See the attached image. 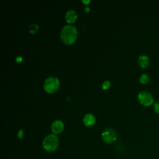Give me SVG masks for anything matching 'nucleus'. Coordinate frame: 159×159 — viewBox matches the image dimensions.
Instances as JSON below:
<instances>
[{"mask_svg":"<svg viewBox=\"0 0 159 159\" xmlns=\"http://www.w3.org/2000/svg\"><path fill=\"white\" fill-rule=\"evenodd\" d=\"M60 86V81L56 77L49 76L44 81L43 88L49 93L55 92Z\"/></svg>","mask_w":159,"mask_h":159,"instance_id":"3","label":"nucleus"},{"mask_svg":"<svg viewBox=\"0 0 159 159\" xmlns=\"http://www.w3.org/2000/svg\"><path fill=\"white\" fill-rule=\"evenodd\" d=\"M82 1H83V2L84 4H86V5H87L88 3L90 2V1H89V0H83Z\"/></svg>","mask_w":159,"mask_h":159,"instance_id":"16","label":"nucleus"},{"mask_svg":"<svg viewBox=\"0 0 159 159\" xmlns=\"http://www.w3.org/2000/svg\"><path fill=\"white\" fill-rule=\"evenodd\" d=\"M23 135H24V132H23V130H22V129H20L19 130V131L18 132V137L19 138H20V139H21V138H22V137H23Z\"/></svg>","mask_w":159,"mask_h":159,"instance_id":"14","label":"nucleus"},{"mask_svg":"<svg viewBox=\"0 0 159 159\" xmlns=\"http://www.w3.org/2000/svg\"><path fill=\"white\" fill-rule=\"evenodd\" d=\"M137 63L140 67L143 68H146L150 64V58L146 55H140L137 58Z\"/></svg>","mask_w":159,"mask_h":159,"instance_id":"7","label":"nucleus"},{"mask_svg":"<svg viewBox=\"0 0 159 159\" xmlns=\"http://www.w3.org/2000/svg\"><path fill=\"white\" fill-rule=\"evenodd\" d=\"M77 18L76 12L73 9H70L65 14V19L68 23L74 22Z\"/></svg>","mask_w":159,"mask_h":159,"instance_id":"8","label":"nucleus"},{"mask_svg":"<svg viewBox=\"0 0 159 159\" xmlns=\"http://www.w3.org/2000/svg\"><path fill=\"white\" fill-rule=\"evenodd\" d=\"M77 35L76 28L71 25H64L60 32V37L62 41L67 45L73 43L76 40Z\"/></svg>","mask_w":159,"mask_h":159,"instance_id":"1","label":"nucleus"},{"mask_svg":"<svg viewBox=\"0 0 159 159\" xmlns=\"http://www.w3.org/2000/svg\"><path fill=\"white\" fill-rule=\"evenodd\" d=\"M110 86V82L107 80L106 81H104L103 83H102V87L104 89H107Z\"/></svg>","mask_w":159,"mask_h":159,"instance_id":"12","label":"nucleus"},{"mask_svg":"<svg viewBox=\"0 0 159 159\" xmlns=\"http://www.w3.org/2000/svg\"><path fill=\"white\" fill-rule=\"evenodd\" d=\"M149 76L147 74H142L139 78V81L142 84H147L149 81Z\"/></svg>","mask_w":159,"mask_h":159,"instance_id":"10","label":"nucleus"},{"mask_svg":"<svg viewBox=\"0 0 159 159\" xmlns=\"http://www.w3.org/2000/svg\"><path fill=\"white\" fill-rule=\"evenodd\" d=\"M153 109H154L155 112L157 114H159V102H157L154 103Z\"/></svg>","mask_w":159,"mask_h":159,"instance_id":"13","label":"nucleus"},{"mask_svg":"<svg viewBox=\"0 0 159 159\" xmlns=\"http://www.w3.org/2000/svg\"><path fill=\"white\" fill-rule=\"evenodd\" d=\"M39 29V25L37 24H32L30 25L29 27V32L31 33H35Z\"/></svg>","mask_w":159,"mask_h":159,"instance_id":"11","label":"nucleus"},{"mask_svg":"<svg viewBox=\"0 0 159 159\" xmlns=\"http://www.w3.org/2000/svg\"><path fill=\"white\" fill-rule=\"evenodd\" d=\"M64 128V124L60 120H55L51 125V129L52 132L55 134L61 133Z\"/></svg>","mask_w":159,"mask_h":159,"instance_id":"6","label":"nucleus"},{"mask_svg":"<svg viewBox=\"0 0 159 159\" xmlns=\"http://www.w3.org/2000/svg\"><path fill=\"white\" fill-rule=\"evenodd\" d=\"M58 139L55 134L48 135L43 140V148L48 152L55 150L58 146Z\"/></svg>","mask_w":159,"mask_h":159,"instance_id":"2","label":"nucleus"},{"mask_svg":"<svg viewBox=\"0 0 159 159\" xmlns=\"http://www.w3.org/2000/svg\"><path fill=\"white\" fill-rule=\"evenodd\" d=\"M96 121L95 117L93 114L88 113L86 114L83 117V123L86 126H91L93 125Z\"/></svg>","mask_w":159,"mask_h":159,"instance_id":"9","label":"nucleus"},{"mask_svg":"<svg viewBox=\"0 0 159 159\" xmlns=\"http://www.w3.org/2000/svg\"><path fill=\"white\" fill-rule=\"evenodd\" d=\"M102 140L107 143H111L117 139V134L112 128L105 129L101 134Z\"/></svg>","mask_w":159,"mask_h":159,"instance_id":"5","label":"nucleus"},{"mask_svg":"<svg viewBox=\"0 0 159 159\" xmlns=\"http://www.w3.org/2000/svg\"><path fill=\"white\" fill-rule=\"evenodd\" d=\"M89 10H90V9H89V7L86 6V7H84V11H85L86 12H88Z\"/></svg>","mask_w":159,"mask_h":159,"instance_id":"17","label":"nucleus"},{"mask_svg":"<svg viewBox=\"0 0 159 159\" xmlns=\"http://www.w3.org/2000/svg\"><path fill=\"white\" fill-rule=\"evenodd\" d=\"M139 102L144 106H150L153 103V98L152 94L147 91H140L137 96Z\"/></svg>","mask_w":159,"mask_h":159,"instance_id":"4","label":"nucleus"},{"mask_svg":"<svg viewBox=\"0 0 159 159\" xmlns=\"http://www.w3.org/2000/svg\"><path fill=\"white\" fill-rule=\"evenodd\" d=\"M22 58L20 56H17V57L16 58V61L17 62H18V63L22 61Z\"/></svg>","mask_w":159,"mask_h":159,"instance_id":"15","label":"nucleus"}]
</instances>
